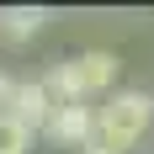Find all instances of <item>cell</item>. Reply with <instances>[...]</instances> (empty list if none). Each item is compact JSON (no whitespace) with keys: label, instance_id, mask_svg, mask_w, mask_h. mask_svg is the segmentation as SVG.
Here are the masks:
<instances>
[{"label":"cell","instance_id":"cell-1","mask_svg":"<svg viewBox=\"0 0 154 154\" xmlns=\"http://www.w3.org/2000/svg\"><path fill=\"white\" fill-rule=\"evenodd\" d=\"M149 122H154V96L149 91H117L106 106L96 112V138L106 143V149L128 154L143 133H149Z\"/></svg>","mask_w":154,"mask_h":154},{"label":"cell","instance_id":"cell-2","mask_svg":"<svg viewBox=\"0 0 154 154\" xmlns=\"http://www.w3.org/2000/svg\"><path fill=\"white\" fill-rule=\"evenodd\" d=\"M112 80H117V59L96 48V53H80V59L59 64V69L48 75V91H53V101H59V106H85V96L106 91Z\"/></svg>","mask_w":154,"mask_h":154},{"label":"cell","instance_id":"cell-3","mask_svg":"<svg viewBox=\"0 0 154 154\" xmlns=\"http://www.w3.org/2000/svg\"><path fill=\"white\" fill-rule=\"evenodd\" d=\"M53 112H59V101H53V91H48V80H21V85H16L11 117H16L21 128H32V133H43V128L53 122Z\"/></svg>","mask_w":154,"mask_h":154},{"label":"cell","instance_id":"cell-4","mask_svg":"<svg viewBox=\"0 0 154 154\" xmlns=\"http://www.w3.org/2000/svg\"><path fill=\"white\" fill-rule=\"evenodd\" d=\"M43 133H48L53 143H64V149H85L91 133H96V112H91V106H59Z\"/></svg>","mask_w":154,"mask_h":154},{"label":"cell","instance_id":"cell-5","mask_svg":"<svg viewBox=\"0 0 154 154\" xmlns=\"http://www.w3.org/2000/svg\"><path fill=\"white\" fill-rule=\"evenodd\" d=\"M43 21H48L43 5H5V11H0V32H5V37H16V43H27Z\"/></svg>","mask_w":154,"mask_h":154},{"label":"cell","instance_id":"cell-6","mask_svg":"<svg viewBox=\"0 0 154 154\" xmlns=\"http://www.w3.org/2000/svg\"><path fill=\"white\" fill-rule=\"evenodd\" d=\"M32 149V128H21L11 112H0V154H27Z\"/></svg>","mask_w":154,"mask_h":154},{"label":"cell","instance_id":"cell-7","mask_svg":"<svg viewBox=\"0 0 154 154\" xmlns=\"http://www.w3.org/2000/svg\"><path fill=\"white\" fill-rule=\"evenodd\" d=\"M16 85H21V80L0 75V112H11V101H16Z\"/></svg>","mask_w":154,"mask_h":154}]
</instances>
